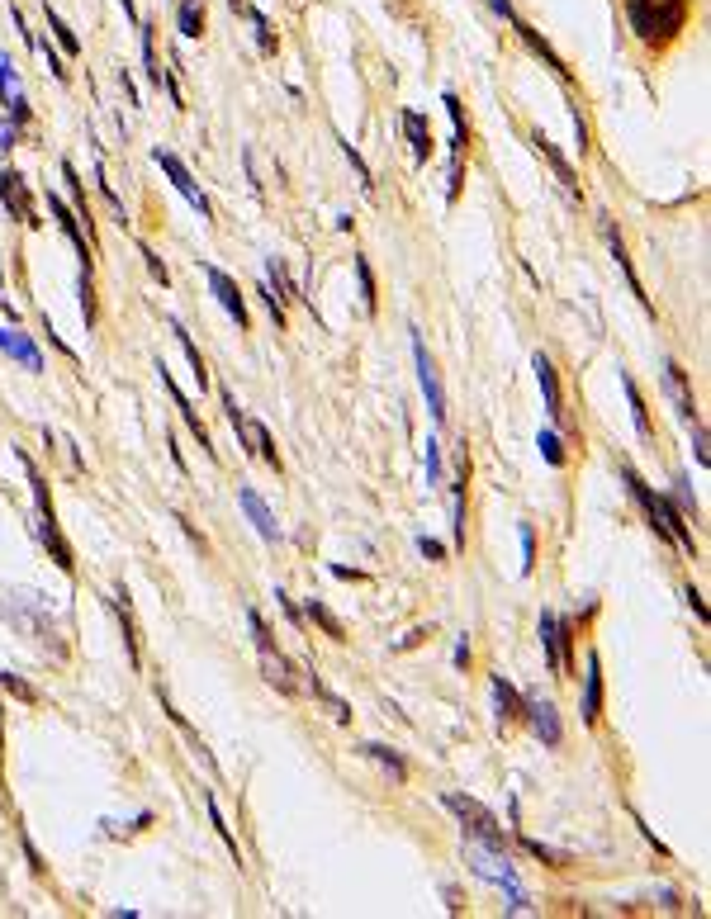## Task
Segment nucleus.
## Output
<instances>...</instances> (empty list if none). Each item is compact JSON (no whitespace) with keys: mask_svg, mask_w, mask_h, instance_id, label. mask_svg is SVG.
I'll use <instances>...</instances> for the list:
<instances>
[{"mask_svg":"<svg viewBox=\"0 0 711 919\" xmlns=\"http://www.w3.org/2000/svg\"><path fill=\"white\" fill-rule=\"evenodd\" d=\"M626 24L640 43H674L688 29V0H626Z\"/></svg>","mask_w":711,"mask_h":919,"instance_id":"f257e3e1","label":"nucleus"},{"mask_svg":"<svg viewBox=\"0 0 711 919\" xmlns=\"http://www.w3.org/2000/svg\"><path fill=\"white\" fill-rule=\"evenodd\" d=\"M621 484H626V493H631V498L640 503V512L650 517V526H655L664 541H674L678 550H683V555H697L693 531H688V526H683V517H678L674 507H669V498H659V493H655L650 484H645V479H640L636 469H621Z\"/></svg>","mask_w":711,"mask_h":919,"instance_id":"f03ea898","label":"nucleus"},{"mask_svg":"<svg viewBox=\"0 0 711 919\" xmlns=\"http://www.w3.org/2000/svg\"><path fill=\"white\" fill-rule=\"evenodd\" d=\"M5 621L15 626L24 640H34L38 649H53V659H67V645H57L62 635L53 626V612L38 593H10L5 597Z\"/></svg>","mask_w":711,"mask_h":919,"instance_id":"7ed1b4c3","label":"nucleus"},{"mask_svg":"<svg viewBox=\"0 0 711 919\" xmlns=\"http://www.w3.org/2000/svg\"><path fill=\"white\" fill-rule=\"evenodd\" d=\"M19 465H24V474H29V488H34V531H38V541L48 545V555L57 559V569H62V574H72L76 559H72V545L62 541V531H57V512H53V498H48V484H43L38 465L24 451H19Z\"/></svg>","mask_w":711,"mask_h":919,"instance_id":"20e7f679","label":"nucleus"},{"mask_svg":"<svg viewBox=\"0 0 711 919\" xmlns=\"http://www.w3.org/2000/svg\"><path fill=\"white\" fill-rule=\"evenodd\" d=\"M441 806H446V811H451V815L460 820V829L470 834V844H479V848H498V853L508 848V834H503V825H498L489 806H479L474 796L446 792V796H441Z\"/></svg>","mask_w":711,"mask_h":919,"instance_id":"39448f33","label":"nucleus"},{"mask_svg":"<svg viewBox=\"0 0 711 919\" xmlns=\"http://www.w3.org/2000/svg\"><path fill=\"white\" fill-rule=\"evenodd\" d=\"M223 408H228V422H233V432L242 436V446L261 460V465H271V469H280V451H275V441H271V432L256 422V417H247L242 408H237V398H233V389H223Z\"/></svg>","mask_w":711,"mask_h":919,"instance_id":"423d86ee","label":"nucleus"},{"mask_svg":"<svg viewBox=\"0 0 711 919\" xmlns=\"http://www.w3.org/2000/svg\"><path fill=\"white\" fill-rule=\"evenodd\" d=\"M541 649H546L550 673H560V678L574 673V626H569L565 616L541 612Z\"/></svg>","mask_w":711,"mask_h":919,"instance_id":"0eeeda50","label":"nucleus"},{"mask_svg":"<svg viewBox=\"0 0 711 919\" xmlns=\"http://www.w3.org/2000/svg\"><path fill=\"white\" fill-rule=\"evenodd\" d=\"M152 162L162 166L166 176H171V185H176V190H181V195L190 199V204H195V214H200L204 223H214V209H209V195H204L200 185H195V176L185 171V162H181V157H176V152H166V147H152Z\"/></svg>","mask_w":711,"mask_h":919,"instance_id":"6e6552de","label":"nucleus"},{"mask_svg":"<svg viewBox=\"0 0 711 919\" xmlns=\"http://www.w3.org/2000/svg\"><path fill=\"white\" fill-rule=\"evenodd\" d=\"M441 105L451 114V124H456V138H451V181H446V204H456L460 199V171H465V143H470V128H465V109L451 91L441 95Z\"/></svg>","mask_w":711,"mask_h":919,"instance_id":"1a4fd4ad","label":"nucleus"},{"mask_svg":"<svg viewBox=\"0 0 711 919\" xmlns=\"http://www.w3.org/2000/svg\"><path fill=\"white\" fill-rule=\"evenodd\" d=\"M0 204L15 214V223H24V228H38V209H34V195H29V185H24V176L19 171H0Z\"/></svg>","mask_w":711,"mask_h":919,"instance_id":"9d476101","label":"nucleus"},{"mask_svg":"<svg viewBox=\"0 0 711 919\" xmlns=\"http://www.w3.org/2000/svg\"><path fill=\"white\" fill-rule=\"evenodd\" d=\"M522 716H527V725L536 730V739H541L546 749H555V744L565 739V730H560V711H555L546 697H522Z\"/></svg>","mask_w":711,"mask_h":919,"instance_id":"9b49d317","label":"nucleus"},{"mask_svg":"<svg viewBox=\"0 0 711 919\" xmlns=\"http://www.w3.org/2000/svg\"><path fill=\"white\" fill-rule=\"evenodd\" d=\"M413 365H418V384H422V398H427V413H432V422H446V394H441V379L437 370H432V361H427V346L413 337Z\"/></svg>","mask_w":711,"mask_h":919,"instance_id":"f8f14e48","label":"nucleus"},{"mask_svg":"<svg viewBox=\"0 0 711 919\" xmlns=\"http://www.w3.org/2000/svg\"><path fill=\"white\" fill-rule=\"evenodd\" d=\"M204 275H209V289H214V299L223 304V313H228L237 327H247V299H242V289H237L233 275L219 271V266H209V261H204Z\"/></svg>","mask_w":711,"mask_h":919,"instance_id":"ddd939ff","label":"nucleus"},{"mask_svg":"<svg viewBox=\"0 0 711 919\" xmlns=\"http://www.w3.org/2000/svg\"><path fill=\"white\" fill-rule=\"evenodd\" d=\"M48 209L57 214V223H62V233L72 237L76 256H81V275H91V266H95V261H91V256H95V252H91V233H81V218H76V209H72V204H62L57 195H48Z\"/></svg>","mask_w":711,"mask_h":919,"instance_id":"4468645a","label":"nucleus"},{"mask_svg":"<svg viewBox=\"0 0 711 919\" xmlns=\"http://www.w3.org/2000/svg\"><path fill=\"white\" fill-rule=\"evenodd\" d=\"M261 673H266V683H271L280 697H299V692H304V683H299V668H294L290 659L280 654V649H266V654H261Z\"/></svg>","mask_w":711,"mask_h":919,"instance_id":"2eb2a0df","label":"nucleus"},{"mask_svg":"<svg viewBox=\"0 0 711 919\" xmlns=\"http://www.w3.org/2000/svg\"><path fill=\"white\" fill-rule=\"evenodd\" d=\"M579 716H584V725L593 730V725L602 721V659L598 654H588V673H584V706H579Z\"/></svg>","mask_w":711,"mask_h":919,"instance_id":"dca6fc26","label":"nucleus"},{"mask_svg":"<svg viewBox=\"0 0 711 919\" xmlns=\"http://www.w3.org/2000/svg\"><path fill=\"white\" fill-rule=\"evenodd\" d=\"M237 503H242V512H247V522L256 526V536H261V541H275V536H280L271 507L261 503V493H256V488H237Z\"/></svg>","mask_w":711,"mask_h":919,"instance_id":"f3484780","label":"nucleus"},{"mask_svg":"<svg viewBox=\"0 0 711 919\" xmlns=\"http://www.w3.org/2000/svg\"><path fill=\"white\" fill-rule=\"evenodd\" d=\"M598 228H602V242H607V252L617 256V266H621V275H626V285H631V294L640 299V308H650V299H645V289H640L636 271H631V261H626V242H621V237H617V228H612V218H607V214H598Z\"/></svg>","mask_w":711,"mask_h":919,"instance_id":"a211bd4d","label":"nucleus"},{"mask_svg":"<svg viewBox=\"0 0 711 919\" xmlns=\"http://www.w3.org/2000/svg\"><path fill=\"white\" fill-rule=\"evenodd\" d=\"M531 370H536V379H541V394H546L550 422H555V427H569V422H565V408H560V384H555V365H550V356H541V351H536Z\"/></svg>","mask_w":711,"mask_h":919,"instance_id":"6ab92c4d","label":"nucleus"},{"mask_svg":"<svg viewBox=\"0 0 711 919\" xmlns=\"http://www.w3.org/2000/svg\"><path fill=\"white\" fill-rule=\"evenodd\" d=\"M0 351L10 356V361H19L24 370H43V356H38V346L24 337V332H15V327H0Z\"/></svg>","mask_w":711,"mask_h":919,"instance_id":"aec40b11","label":"nucleus"},{"mask_svg":"<svg viewBox=\"0 0 711 919\" xmlns=\"http://www.w3.org/2000/svg\"><path fill=\"white\" fill-rule=\"evenodd\" d=\"M531 143H536V152H541V157L555 166V176H560V185H565V199H579V176H574V166H569L565 157L555 152V143H550L546 133H531Z\"/></svg>","mask_w":711,"mask_h":919,"instance_id":"412c9836","label":"nucleus"},{"mask_svg":"<svg viewBox=\"0 0 711 919\" xmlns=\"http://www.w3.org/2000/svg\"><path fill=\"white\" fill-rule=\"evenodd\" d=\"M664 384H669V394H674V403H678V413H683V422H697L693 389H688V375H683V365H678V361H664Z\"/></svg>","mask_w":711,"mask_h":919,"instance_id":"4be33fe9","label":"nucleus"},{"mask_svg":"<svg viewBox=\"0 0 711 919\" xmlns=\"http://www.w3.org/2000/svg\"><path fill=\"white\" fill-rule=\"evenodd\" d=\"M403 133H408L413 157H418V162H427V157H432V128H427V119H422L418 109H403Z\"/></svg>","mask_w":711,"mask_h":919,"instance_id":"5701e85b","label":"nucleus"},{"mask_svg":"<svg viewBox=\"0 0 711 919\" xmlns=\"http://www.w3.org/2000/svg\"><path fill=\"white\" fill-rule=\"evenodd\" d=\"M114 616H119V626H124V649H128V664L138 668L143 664V649H138V626H133V612H128V593H114L110 597Z\"/></svg>","mask_w":711,"mask_h":919,"instance_id":"b1692460","label":"nucleus"},{"mask_svg":"<svg viewBox=\"0 0 711 919\" xmlns=\"http://www.w3.org/2000/svg\"><path fill=\"white\" fill-rule=\"evenodd\" d=\"M617 375H621V394H626V403H631V422H636V432L650 441V436H655V427H650V413H645V398H640L636 379L626 375V370H617Z\"/></svg>","mask_w":711,"mask_h":919,"instance_id":"393cba45","label":"nucleus"},{"mask_svg":"<svg viewBox=\"0 0 711 919\" xmlns=\"http://www.w3.org/2000/svg\"><path fill=\"white\" fill-rule=\"evenodd\" d=\"M493 706H498V725H512L522 716V697L512 692L508 678H493Z\"/></svg>","mask_w":711,"mask_h":919,"instance_id":"a878e982","label":"nucleus"},{"mask_svg":"<svg viewBox=\"0 0 711 919\" xmlns=\"http://www.w3.org/2000/svg\"><path fill=\"white\" fill-rule=\"evenodd\" d=\"M171 323V332H176V342H181V351H185V361H190V370H195V384H209V370H204V356H200V346L190 342V332H185V323L181 318H166Z\"/></svg>","mask_w":711,"mask_h":919,"instance_id":"bb28decb","label":"nucleus"},{"mask_svg":"<svg viewBox=\"0 0 711 919\" xmlns=\"http://www.w3.org/2000/svg\"><path fill=\"white\" fill-rule=\"evenodd\" d=\"M361 754L375 758V763H380V768L394 777V782H408V763L399 758V749H384V744H361Z\"/></svg>","mask_w":711,"mask_h":919,"instance_id":"cd10ccee","label":"nucleus"},{"mask_svg":"<svg viewBox=\"0 0 711 919\" xmlns=\"http://www.w3.org/2000/svg\"><path fill=\"white\" fill-rule=\"evenodd\" d=\"M43 15H48V29H53L57 48H62V53H67V57H76V53H81V38L72 34V24H67V19L57 15V10H53V5H48V0H43Z\"/></svg>","mask_w":711,"mask_h":919,"instance_id":"c85d7f7f","label":"nucleus"},{"mask_svg":"<svg viewBox=\"0 0 711 919\" xmlns=\"http://www.w3.org/2000/svg\"><path fill=\"white\" fill-rule=\"evenodd\" d=\"M309 616H313V626L328 635V640H347V626H342V621H337V616H332L328 607L318 602V597H309Z\"/></svg>","mask_w":711,"mask_h":919,"instance_id":"c756f323","label":"nucleus"},{"mask_svg":"<svg viewBox=\"0 0 711 919\" xmlns=\"http://www.w3.org/2000/svg\"><path fill=\"white\" fill-rule=\"evenodd\" d=\"M242 10H247V19H252V29H256V43H261V53L271 57L275 48H280V38H275V29H271V19L261 15V10H256V5H242Z\"/></svg>","mask_w":711,"mask_h":919,"instance_id":"7c9ffc66","label":"nucleus"},{"mask_svg":"<svg viewBox=\"0 0 711 919\" xmlns=\"http://www.w3.org/2000/svg\"><path fill=\"white\" fill-rule=\"evenodd\" d=\"M176 24H181L185 38H200L204 34V5H200V0H181V15H176Z\"/></svg>","mask_w":711,"mask_h":919,"instance_id":"2f4dec72","label":"nucleus"},{"mask_svg":"<svg viewBox=\"0 0 711 919\" xmlns=\"http://www.w3.org/2000/svg\"><path fill=\"white\" fill-rule=\"evenodd\" d=\"M356 280H361L365 313H375V308H380V294H375V275H370V261H365V256H356Z\"/></svg>","mask_w":711,"mask_h":919,"instance_id":"473e14b6","label":"nucleus"},{"mask_svg":"<svg viewBox=\"0 0 711 919\" xmlns=\"http://www.w3.org/2000/svg\"><path fill=\"white\" fill-rule=\"evenodd\" d=\"M522 848H527L531 858H541V863H550V867H569L574 858H569L565 848H550V844H541V839H522Z\"/></svg>","mask_w":711,"mask_h":919,"instance_id":"72a5a7b5","label":"nucleus"},{"mask_svg":"<svg viewBox=\"0 0 711 919\" xmlns=\"http://www.w3.org/2000/svg\"><path fill=\"white\" fill-rule=\"evenodd\" d=\"M0 687H5V692H10L15 702H24V706H38V692H34V687H29V683H24L19 673H0Z\"/></svg>","mask_w":711,"mask_h":919,"instance_id":"f704fd0d","label":"nucleus"},{"mask_svg":"<svg viewBox=\"0 0 711 919\" xmlns=\"http://www.w3.org/2000/svg\"><path fill=\"white\" fill-rule=\"evenodd\" d=\"M536 446H541V455H546V465H555V469L565 465V441H560L555 432H541L536 436Z\"/></svg>","mask_w":711,"mask_h":919,"instance_id":"c9c22d12","label":"nucleus"},{"mask_svg":"<svg viewBox=\"0 0 711 919\" xmlns=\"http://www.w3.org/2000/svg\"><path fill=\"white\" fill-rule=\"evenodd\" d=\"M209 820H214V829H219V839H223V844H228V853H233L237 863H242V853H237V839H233V829L223 825V815H219V801H214V796H209Z\"/></svg>","mask_w":711,"mask_h":919,"instance_id":"e433bc0d","label":"nucleus"},{"mask_svg":"<svg viewBox=\"0 0 711 919\" xmlns=\"http://www.w3.org/2000/svg\"><path fill=\"white\" fill-rule=\"evenodd\" d=\"M247 626H252V640H256V649L266 654V649H275V640H271V631H266V621H261V612H247Z\"/></svg>","mask_w":711,"mask_h":919,"instance_id":"4c0bfd02","label":"nucleus"},{"mask_svg":"<svg viewBox=\"0 0 711 919\" xmlns=\"http://www.w3.org/2000/svg\"><path fill=\"white\" fill-rule=\"evenodd\" d=\"M427 488H441V451H437V441H427Z\"/></svg>","mask_w":711,"mask_h":919,"instance_id":"58836bf2","label":"nucleus"},{"mask_svg":"<svg viewBox=\"0 0 711 919\" xmlns=\"http://www.w3.org/2000/svg\"><path fill=\"white\" fill-rule=\"evenodd\" d=\"M275 602H280V612L290 616V626H294V631H304V612H299V607H294V602H290L285 593H280V588H275Z\"/></svg>","mask_w":711,"mask_h":919,"instance_id":"ea45409f","label":"nucleus"},{"mask_svg":"<svg viewBox=\"0 0 711 919\" xmlns=\"http://www.w3.org/2000/svg\"><path fill=\"white\" fill-rule=\"evenodd\" d=\"M536 564V541H531V526H522V574H531Z\"/></svg>","mask_w":711,"mask_h":919,"instance_id":"a19ab883","label":"nucleus"},{"mask_svg":"<svg viewBox=\"0 0 711 919\" xmlns=\"http://www.w3.org/2000/svg\"><path fill=\"white\" fill-rule=\"evenodd\" d=\"M143 261H147V271H152V280H162V285L171 280V275H166V266L157 261V252H152V247H143Z\"/></svg>","mask_w":711,"mask_h":919,"instance_id":"79ce46f5","label":"nucleus"},{"mask_svg":"<svg viewBox=\"0 0 711 919\" xmlns=\"http://www.w3.org/2000/svg\"><path fill=\"white\" fill-rule=\"evenodd\" d=\"M15 138H19V128L0 119V152H10V147H15Z\"/></svg>","mask_w":711,"mask_h":919,"instance_id":"37998d69","label":"nucleus"},{"mask_svg":"<svg viewBox=\"0 0 711 919\" xmlns=\"http://www.w3.org/2000/svg\"><path fill=\"white\" fill-rule=\"evenodd\" d=\"M418 550H422L427 559H446V545H441V541H427V536L418 541Z\"/></svg>","mask_w":711,"mask_h":919,"instance_id":"c03bdc74","label":"nucleus"},{"mask_svg":"<svg viewBox=\"0 0 711 919\" xmlns=\"http://www.w3.org/2000/svg\"><path fill=\"white\" fill-rule=\"evenodd\" d=\"M678 503L688 507V512H697V503H693V493H688V479H678Z\"/></svg>","mask_w":711,"mask_h":919,"instance_id":"a18cd8bd","label":"nucleus"},{"mask_svg":"<svg viewBox=\"0 0 711 919\" xmlns=\"http://www.w3.org/2000/svg\"><path fill=\"white\" fill-rule=\"evenodd\" d=\"M119 5H124V15L133 19V24H138V10H133V0H119Z\"/></svg>","mask_w":711,"mask_h":919,"instance_id":"49530a36","label":"nucleus"}]
</instances>
